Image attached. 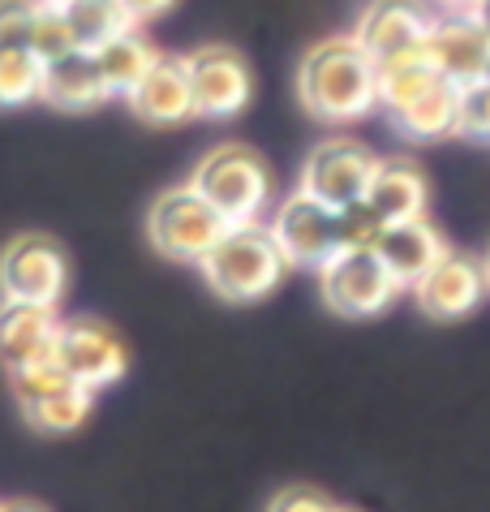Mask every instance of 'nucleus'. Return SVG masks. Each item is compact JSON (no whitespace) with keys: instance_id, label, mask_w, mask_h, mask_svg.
Listing matches in <instances>:
<instances>
[{"instance_id":"obj_29","label":"nucleus","mask_w":490,"mask_h":512,"mask_svg":"<svg viewBox=\"0 0 490 512\" xmlns=\"http://www.w3.org/2000/svg\"><path fill=\"white\" fill-rule=\"evenodd\" d=\"M336 220H340V250H349V246H370L374 233L383 229V224L370 216V207H366V203L340 207V211H336Z\"/></svg>"},{"instance_id":"obj_3","label":"nucleus","mask_w":490,"mask_h":512,"mask_svg":"<svg viewBox=\"0 0 490 512\" xmlns=\"http://www.w3.org/2000/svg\"><path fill=\"white\" fill-rule=\"evenodd\" d=\"M190 186L220 211L228 224H250L271 207V168L245 142H224L207 151Z\"/></svg>"},{"instance_id":"obj_34","label":"nucleus","mask_w":490,"mask_h":512,"mask_svg":"<svg viewBox=\"0 0 490 512\" xmlns=\"http://www.w3.org/2000/svg\"><path fill=\"white\" fill-rule=\"evenodd\" d=\"M439 5H443V9H465L469 0H439Z\"/></svg>"},{"instance_id":"obj_36","label":"nucleus","mask_w":490,"mask_h":512,"mask_svg":"<svg viewBox=\"0 0 490 512\" xmlns=\"http://www.w3.org/2000/svg\"><path fill=\"white\" fill-rule=\"evenodd\" d=\"M43 5H69V0H43Z\"/></svg>"},{"instance_id":"obj_12","label":"nucleus","mask_w":490,"mask_h":512,"mask_svg":"<svg viewBox=\"0 0 490 512\" xmlns=\"http://www.w3.org/2000/svg\"><path fill=\"white\" fill-rule=\"evenodd\" d=\"M430 13L417 0H374V5L357 18V48H362L374 65L396 61L405 52H417L430 35Z\"/></svg>"},{"instance_id":"obj_7","label":"nucleus","mask_w":490,"mask_h":512,"mask_svg":"<svg viewBox=\"0 0 490 512\" xmlns=\"http://www.w3.org/2000/svg\"><path fill=\"white\" fill-rule=\"evenodd\" d=\"M52 358L65 366V375L86 392H104L129 371V349L121 336L99 319H61L56 323Z\"/></svg>"},{"instance_id":"obj_8","label":"nucleus","mask_w":490,"mask_h":512,"mask_svg":"<svg viewBox=\"0 0 490 512\" xmlns=\"http://www.w3.org/2000/svg\"><path fill=\"white\" fill-rule=\"evenodd\" d=\"M374 168H379V155H374L366 142L357 138H327L310 151L306 168H301V190L310 198H319L327 207H353L362 203Z\"/></svg>"},{"instance_id":"obj_28","label":"nucleus","mask_w":490,"mask_h":512,"mask_svg":"<svg viewBox=\"0 0 490 512\" xmlns=\"http://www.w3.org/2000/svg\"><path fill=\"white\" fill-rule=\"evenodd\" d=\"M39 0H0V48H26L31 44Z\"/></svg>"},{"instance_id":"obj_1","label":"nucleus","mask_w":490,"mask_h":512,"mask_svg":"<svg viewBox=\"0 0 490 512\" xmlns=\"http://www.w3.org/2000/svg\"><path fill=\"white\" fill-rule=\"evenodd\" d=\"M297 99L314 121L353 125L379 108V65L357 48L353 35H336L301 56Z\"/></svg>"},{"instance_id":"obj_11","label":"nucleus","mask_w":490,"mask_h":512,"mask_svg":"<svg viewBox=\"0 0 490 512\" xmlns=\"http://www.w3.org/2000/svg\"><path fill=\"white\" fill-rule=\"evenodd\" d=\"M426 61L435 65V74L452 87H469L478 82L490 65V39L473 26V18L465 9H448L443 18L430 22V35H426Z\"/></svg>"},{"instance_id":"obj_33","label":"nucleus","mask_w":490,"mask_h":512,"mask_svg":"<svg viewBox=\"0 0 490 512\" xmlns=\"http://www.w3.org/2000/svg\"><path fill=\"white\" fill-rule=\"evenodd\" d=\"M0 512H48V508H39L31 500H13V504H0Z\"/></svg>"},{"instance_id":"obj_35","label":"nucleus","mask_w":490,"mask_h":512,"mask_svg":"<svg viewBox=\"0 0 490 512\" xmlns=\"http://www.w3.org/2000/svg\"><path fill=\"white\" fill-rule=\"evenodd\" d=\"M482 267H486V289H490V250H486V259H482Z\"/></svg>"},{"instance_id":"obj_24","label":"nucleus","mask_w":490,"mask_h":512,"mask_svg":"<svg viewBox=\"0 0 490 512\" xmlns=\"http://www.w3.org/2000/svg\"><path fill=\"white\" fill-rule=\"evenodd\" d=\"M91 401H95V392H86V388H78V383H74V388H65V392L48 396V401L22 409V414L43 435H69V431H78V426L86 422V414H91Z\"/></svg>"},{"instance_id":"obj_30","label":"nucleus","mask_w":490,"mask_h":512,"mask_svg":"<svg viewBox=\"0 0 490 512\" xmlns=\"http://www.w3.org/2000/svg\"><path fill=\"white\" fill-rule=\"evenodd\" d=\"M267 512H340V508L314 487H284V491L271 495Z\"/></svg>"},{"instance_id":"obj_14","label":"nucleus","mask_w":490,"mask_h":512,"mask_svg":"<svg viewBox=\"0 0 490 512\" xmlns=\"http://www.w3.org/2000/svg\"><path fill=\"white\" fill-rule=\"evenodd\" d=\"M374 254L383 259V267L396 276L400 289H413L430 267H435L443 254H448V241L439 237V229L430 224L426 216L422 220H400V224H383L374 233Z\"/></svg>"},{"instance_id":"obj_37","label":"nucleus","mask_w":490,"mask_h":512,"mask_svg":"<svg viewBox=\"0 0 490 512\" xmlns=\"http://www.w3.org/2000/svg\"><path fill=\"white\" fill-rule=\"evenodd\" d=\"M340 512H344V508H340Z\"/></svg>"},{"instance_id":"obj_18","label":"nucleus","mask_w":490,"mask_h":512,"mask_svg":"<svg viewBox=\"0 0 490 512\" xmlns=\"http://www.w3.org/2000/svg\"><path fill=\"white\" fill-rule=\"evenodd\" d=\"M426 177L413 160H379L374 181L362 203L379 224H400V220H422L426 216Z\"/></svg>"},{"instance_id":"obj_6","label":"nucleus","mask_w":490,"mask_h":512,"mask_svg":"<svg viewBox=\"0 0 490 512\" xmlns=\"http://www.w3.org/2000/svg\"><path fill=\"white\" fill-rule=\"evenodd\" d=\"M65 289H69V263L52 237L22 233L0 254V297L5 302L56 310L65 302Z\"/></svg>"},{"instance_id":"obj_21","label":"nucleus","mask_w":490,"mask_h":512,"mask_svg":"<svg viewBox=\"0 0 490 512\" xmlns=\"http://www.w3.org/2000/svg\"><path fill=\"white\" fill-rule=\"evenodd\" d=\"M61 9H65L69 35H74V48L82 52H99L108 39L134 31V18L125 13L121 0H69Z\"/></svg>"},{"instance_id":"obj_13","label":"nucleus","mask_w":490,"mask_h":512,"mask_svg":"<svg viewBox=\"0 0 490 512\" xmlns=\"http://www.w3.org/2000/svg\"><path fill=\"white\" fill-rule=\"evenodd\" d=\"M486 293V267L473 254H456L448 250L430 272L413 284L417 306L430 319H465L469 310H478Z\"/></svg>"},{"instance_id":"obj_15","label":"nucleus","mask_w":490,"mask_h":512,"mask_svg":"<svg viewBox=\"0 0 490 512\" xmlns=\"http://www.w3.org/2000/svg\"><path fill=\"white\" fill-rule=\"evenodd\" d=\"M129 108L134 117H142L147 125H185L194 117V87H190V69H185V56H160L151 65V74L138 82L134 95H129Z\"/></svg>"},{"instance_id":"obj_32","label":"nucleus","mask_w":490,"mask_h":512,"mask_svg":"<svg viewBox=\"0 0 490 512\" xmlns=\"http://www.w3.org/2000/svg\"><path fill=\"white\" fill-rule=\"evenodd\" d=\"M465 13L473 18V26H478V31L490 39V0H469V5H465Z\"/></svg>"},{"instance_id":"obj_16","label":"nucleus","mask_w":490,"mask_h":512,"mask_svg":"<svg viewBox=\"0 0 490 512\" xmlns=\"http://www.w3.org/2000/svg\"><path fill=\"white\" fill-rule=\"evenodd\" d=\"M56 323H61L56 310L0 297V366L13 375L35 362H48L56 345Z\"/></svg>"},{"instance_id":"obj_20","label":"nucleus","mask_w":490,"mask_h":512,"mask_svg":"<svg viewBox=\"0 0 490 512\" xmlns=\"http://www.w3.org/2000/svg\"><path fill=\"white\" fill-rule=\"evenodd\" d=\"M392 125L413 142H435V138L456 134V87L439 78L435 87L417 95L409 108H400Z\"/></svg>"},{"instance_id":"obj_25","label":"nucleus","mask_w":490,"mask_h":512,"mask_svg":"<svg viewBox=\"0 0 490 512\" xmlns=\"http://www.w3.org/2000/svg\"><path fill=\"white\" fill-rule=\"evenodd\" d=\"M9 388H13V401H18L22 409H31V405L48 401V396H56V392L74 388V379L65 375L61 362L48 358V362L26 366V371H13V375H9Z\"/></svg>"},{"instance_id":"obj_26","label":"nucleus","mask_w":490,"mask_h":512,"mask_svg":"<svg viewBox=\"0 0 490 512\" xmlns=\"http://www.w3.org/2000/svg\"><path fill=\"white\" fill-rule=\"evenodd\" d=\"M31 48L43 65L56 61V56L74 52V35H69V22H65V9L61 5H43L39 0V13H35V26H31Z\"/></svg>"},{"instance_id":"obj_4","label":"nucleus","mask_w":490,"mask_h":512,"mask_svg":"<svg viewBox=\"0 0 490 512\" xmlns=\"http://www.w3.org/2000/svg\"><path fill=\"white\" fill-rule=\"evenodd\" d=\"M228 220L194 186H172L151 203L147 233L155 250L177 263H203L207 250L224 237Z\"/></svg>"},{"instance_id":"obj_5","label":"nucleus","mask_w":490,"mask_h":512,"mask_svg":"<svg viewBox=\"0 0 490 512\" xmlns=\"http://www.w3.org/2000/svg\"><path fill=\"white\" fill-rule=\"evenodd\" d=\"M319 289L323 302L344 319H370L383 306H392V297L400 293L396 276L383 267V259L374 254V246H349L336 250L319 267Z\"/></svg>"},{"instance_id":"obj_2","label":"nucleus","mask_w":490,"mask_h":512,"mask_svg":"<svg viewBox=\"0 0 490 512\" xmlns=\"http://www.w3.org/2000/svg\"><path fill=\"white\" fill-rule=\"evenodd\" d=\"M198 267H203V280L211 284V293L224 297V302H258V297H267L288 272L276 237L258 220L228 224L224 237L207 250V259Z\"/></svg>"},{"instance_id":"obj_19","label":"nucleus","mask_w":490,"mask_h":512,"mask_svg":"<svg viewBox=\"0 0 490 512\" xmlns=\"http://www.w3.org/2000/svg\"><path fill=\"white\" fill-rule=\"evenodd\" d=\"M91 56H95L99 74H104V82H108V91L125 95V99L134 95V87L151 74V65L160 61V52L138 35V26L134 31H125V35H117V39H108V44L99 52H91Z\"/></svg>"},{"instance_id":"obj_27","label":"nucleus","mask_w":490,"mask_h":512,"mask_svg":"<svg viewBox=\"0 0 490 512\" xmlns=\"http://www.w3.org/2000/svg\"><path fill=\"white\" fill-rule=\"evenodd\" d=\"M456 134L490 142V78L482 74L469 87H456Z\"/></svg>"},{"instance_id":"obj_23","label":"nucleus","mask_w":490,"mask_h":512,"mask_svg":"<svg viewBox=\"0 0 490 512\" xmlns=\"http://www.w3.org/2000/svg\"><path fill=\"white\" fill-rule=\"evenodd\" d=\"M43 91V61L31 48H0V108L35 104Z\"/></svg>"},{"instance_id":"obj_9","label":"nucleus","mask_w":490,"mask_h":512,"mask_svg":"<svg viewBox=\"0 0 490 512\" xmlns=\"http://www.w3.org/2000/svg\"><path fill=\"white\" fill-rule=\"evenodd\" d=\"M271 237L284 254L288 267H306V272H319V267L340 250V220L336 207L310 198L306 190L288 194L276 207V220H271Z\"/></svg>"},{"instance_id":"obj_22","label":"nucleus","mask_w":490,"mask_h":512,"mask_svg":"<svg viewBox=\"0 0 490 512\" xmlns=\"http://www.w3.org/2000/svg\"><path fill=\"white\" fill-rule=\"evenodd\" d=\"M439 82L435 65L426 61V52H405L396 56V61H383L379 65V108L387 112V117H396L400 108H409L417 95L430 91Z\"/></svg>"},{"instance_id":"obj_10","label":"nucleus","mask_w":490,"mask_h":512,"mask_svg":"<svg viewBox=\"0 0 490 512\" xmlns=\"http://www.w3.org/2000/svg\"><path fill=\"white\" fill-rule=\"evenodd\" d=\"M185 69H190V87H194V117L233 121L237 112L250 104L254 78L237 48L203 44L185 56Z\"/></svg>"},{"instance_id":"obj_31","label":"nucleus","mask_w":490,"mask_h":512,"mask_svg":"<svg viewBox=\"0 0 490 512\" xmlns=\"http://www.w3.org/2000/svg\"><path fill=\"white\" fill-rule=\"evenodd\" d=\"M125 5V13L134 18V26H142V22H155V18H164V13L177 5V0H121Z\"/></svg>"},{"instance_id":"obj_17","label":"nucleus","mask_w":490,"mask_h":512,"mask_svg":"<svg viewBox=\"0 0 490 512\" xmlns=\"http://www.w3.org/2000/svg\"><path fill=\"white\" fill-rule=\"evenodd\" d=\"M108 95L112 91H108V82L99 74L91 52L74 48V52L43 65V91H39L43 104H52L61 112H91L99 104H108Z\"/></svg>"}]
</instances>
